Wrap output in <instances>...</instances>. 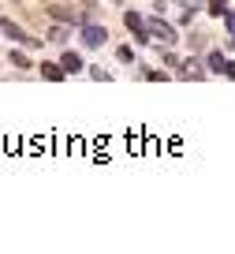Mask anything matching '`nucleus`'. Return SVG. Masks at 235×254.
Listing matches in <instances>:
<instances>
[{
	"label": "nucleus",
	"instance_id": "4",
	"mask_svg": "<svg viewBox=\"0 0 235 254\" xmlns=\"http://www.w3.org/2000/svg\"><path fill=\"white\" fill-rule=\"evenodd\" d=\"M49 11H53L56 23H82V15H78V11H71V8H63V4H56V8H49Z\"/></svg>",
	"mask_w": 235,
	"mask_h": 254
},
{
	"label": "nucleus",
	"instance_id": "6",
	"mask_svg": "<svg viewBox=\"0 0 235 254\" xmlns=\"http://www.w3.org/2000/svg\"><path fill=\"white\" fill-rule=\"evenodd\" d=\"M60 67H63V75H75V71H82V60H78V53H63Z\"/></svg>",
	"mask_w": 235,
	"mask_h": 254
},
{
	"label": "nucleus",
	"instance_id": "10",
	"mask_svg": "<svg viewBox=\"0 0 235 254\" xmlns=\"http://www.w3.org/2000/svg\"><path fill=\"white\" fill-rule=\"evenodd\" d=\"M67 38V30H63V26H53V30H49V41H63Z\"/></svg>",
	"mask_w": 235,
	"mask_h": 254
},
{
	"label": "nucleus",
	"instance_id": "13",
	"mask_svg": "<svg viewBox=\"0 0 235 254\" xmlns=\"http://www.w3.org/2000/svg\"><path fill=\"white\" fill-rule=\"evenodd\" d=\"M183 67H187V75H194V79H202V71H198V64H194V60H187V64H183Z\"/></svg>",
	"mask_w": 235,
	"mask_h": 254
},
{
	"label": "nucleus",
	"instance_id": "7",
	"mask_svg": "<svg viewBox=\"0 0 235 254\" xmlns=\"http://www.w3.org/2000/svg\"><path fill=\"white\" fill-rule=\"evenodd\" d=\"M41 75H45L49 82H60L63 79V67H60V64H41Z\"/></svg>",
	"mask_w": 235,
	"mask_h": 254
},
{
	"label": "nucleus",
	"instance_id": "11",
	"mask_svg": "<svg viewBox=\"0 0 235 254\" xmlns=\"http://www.w3.org/2000/svg\"><path fill=\"white\" fill-rule=\"evenodd\" d=\"M220 19H224V26H228V34L235 38V15H228V11H220Z\"/></svg>",
	"mask_w": 235,
	"mask_h": 254
},
{
	"label": "nucleus",
	"instance_id": "8",
	"mask_svg": "<svg viewBox=\"0 0 235 254\" xmlns=\"http://www.w3.org/2000/svg\"><path fill=\"white\" fill-rule=\"evenodd\" d=\"M209 67H213V71H224V56L213 53V56H209Z\"/></svg>",
	"mask_w": 235,
	"mask_h": 254
},
{
	"label": "nucleus",
	"instance_id": "2",
	"mask_svg": "<svg viewBox=\"0 0 235 254\" xmlns=\"http://www.w3.org/2000/svg\"><path fill=\"white\" fill-rule=\"evenodd\" d=\"M105 41H109L105 26H82V45H86V49H101Z\"/></svg>",
	"mask_w": 235,
	"mask_h": 254
},
{
	"label": "nucleus",
	"instance_id": "3",
	"mask_svg": "<svg viewBox=\"0 0 235 254\" xmlns=\"http://www.w3.org/2000/svg\"><path fill=\"white\" fill-rule=\"evenodd\" d=\"M123 23H127V30H134V34H138V41H149L146 23H142V15H138V11H127V15H123Z\"/></svg>",
	"mask_w": 235,
	"mask_h": 254
},
{
	"label": "nucleus",
	"instance_id": "12",
	"mask_svg": "<svg viewBox=\"0 0 235 254\" xmlns=\"http://www.w3.org/2000/svg\"><path fill=\"white\" fill-rule=\"evenodd\" d=\"M11 64H15V67H30V60H26L23 53H11Z\"/></svg>",
	"mask_w": 235,
	"mask_h": 254
},
{
	"label": "nucleus",
	"instance_id": "1",
	"mask_svg": "<svg viewBox=\"0 0 235 254\" xmlns=\"http://www.w3.org/2000/svg\"><path fill=\"white\" fill-rule=\"evenodd\" d=\"M149 41H161V45H172V41H176V30H172V26H168V23H161V19H157V23H149Z\"/></svg>",
	"mask_w": 235,
	"mask_h": 254
},
{
	"label": "nucleus",
	"instance_id": "9",
	"mask_svg": "<svg viewBox=\"0 0 235 254\" xmlns=\"http://www.w3.org/2000/svg\"><path fill=\"white\" fill-rule=\"evenodd\" d=\"M224 4H228V0H209V11H213V15H217V19H220V11H228Z\"/></svg>",
	"mask_w": 235,
	"mask_h": 254
},
{
	"label": "nucleus",
	"instance_id": "5",
	"mask_svg": "<svg viewBox=\"0 0 235 254\" xmlns=\"http://www.w3.org/2000/svg\"><path fill=\"white\" fill-rule=\"evenodd\" d=\"M0 30L8 34L11 41H23V45H38V38H26V34L19 30V26H11V23H0Z\"/></svg>",
	"mask_w": 235,
	"mask_h": 254
},
{
	"label": "nucleus",
	"instance_id": "14",
	"mask_svg": "<svg viewBox=\"0 0 235 254\" xmlns=\"http://www.w3.org/2000/svg\"><path fill=\"white\" fill-rule=\"evenodd\" d=\"M224 75H228V79H235V64H228V60H224Z\"/></svg>",
	"mask_w": 235,
	"mask_h": 254
}]
</instances>
